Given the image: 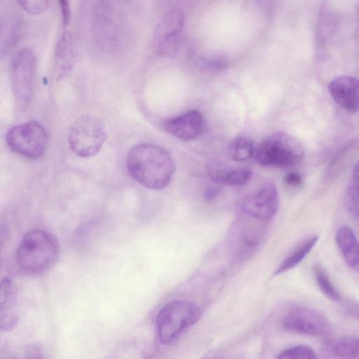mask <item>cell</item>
<instances>
[{
  "label": "cell",
  "instance_id": "cell-17",
  "mask_svg": "<svg viewBox=\"0 0 359 359\" xmlns=\"http://www.w3.org/2000/svg\"><path fill=\"white\" fill-rule=\"evenodd\" d=\"M326 353L332 358H359V337H344L326 343Z\"/></svg>",
  "mask_w": 359,
  "mask_h": 359
},
{
  "label": "cell",
  "instance_id": "cell-7",
  "mask_svg": "<svg viewBox=\"0 0 359 359\" xmlns=\"http://www.w3.org/2000/svg\"><path fill=\"white\" fill-rule=\"evenodd\" d=\"M36 68L34 51L25 48L13 57L10 65V75L13 92L18 106L23 109L29 104L33 89Z\"/></svg>",
  "mask_w": 359,
  "mask_h": 359
},
{
  "label": "cell",
  "instance_id": "cell-20",
  "mask_svg": "<svg viewBox=\"0 0 359 359\" xmlns=\"http://www.w3.org/2000/svg\"><path fill=\"white\" fill-rule=\"evenodd\" d=\"M345 205L351 215L359 218V161L354 166L352 179L346 191Z\"/></svg>",
  "mask_w": 359,
  "mask_h": 359
},
{
  "label": "cell",
  "instance_id": "cell-26",
  "mask_svg": "<svg viewBox=\"0 0 359 359\" xmlns=\"http://www.w3.org/2000/svg\"><path fill=\"white\" fill-rule=\"evenodd\" d=\"M284 183L290 188L296 189L302 187L303 181L297 172H289L284 177Z\"/></svg>",
  "mask_w": 359,
  "mask_h": 359
},
{
  "label": "cell",
  "instance_id": "cell-21",
  "mask_svg": "<svg viewBox=\"0 0 359 359\" xmlns=\"http://www.w3.org/2000/svg\"><path fill=\"white\" fill-rule=\"evenodd\" d=\"M313 272L316 283L324 295L335 302H341L340 293L330 280L324 269L321 266L316 264L313 267Z\"/></svg>",
  "mask_w": 359,
  "mask_h": 359
},
{
  "label": "cell",
  "instance_id": "cell-9",
  "mask_svg": "<svg viewBox=\"0 0 359 359\" xmlns=\"http://www.w3.org/2000/svg\"><path fill=\"white\" fill-rule=\"evenodd\" d=\"M279 204L278 193L273 182H265L245 196L242 209L249 217L268 221L276 213Z\"/></svg>",
  "mask_w": 359,
  "mask_h": 359
},
{
  "label": "cell",
  "instance_id": "cell-12",
  "mask_svg": "<svg viewBox=\"0 0 359 359\" xmlns=\"http://www.w3.org/2000/svg\"><path fill=\"white\" fill-rule=\"evenodd\" d=\"M328 89L333 100L350 113L359 110V79L351 76H339L333 79Z\"/></svg>",
  "mask_w": 359,
  "mask_h": 359
},
{
  "label": "cell",
  "instance_id": "cell-13",
  "mask_svg": "<svg viewBox=\"0 0 359 359\" xmlns=\"http://www.w3.org/2000/svg\"><path fill=\"white\" fill-rule=\"evenodd\" d=\"M1 330H12L18 323V303L16 289L8 278L1 282L0 289Z\"/></svg>",
  "mask_w": 359,
  "mask_h": 359
},
{
  "label": "cell",
  "instance_id": "cell-28",
  "mask_svg": "<svg viewBox=\"0 0 359 359\" xmlns=\"http://www.w3.org/2000/svg\"><path fill=\"white\" fill-rule=\"evenodd\" d=\"M221 189L219 187H209L204 191V198L206 201H212L220 192Z\"/></svg>",
  "mask_w": 359,
  "mask_h": 359
},
{
  "label": "cell",
  "instance_id": "cell-3",
  "mask_svg": "<svg viewBox=\"0 0 359 359\" xmlns=\"http://www.w3.org/2000/svg\"><path fill=\"white\" fill-rule=\"evenodd\" d=\"M304 157L300 142L290 134L278 131L264 139L255 149L254 158L261 165L290 167L299 163Z\"/></svg>",
  "mask_w": 359,
  "mask_h": 359
},
{
  "label": "cell",
  "instance_id": "cell-25",
  "mask_svg": "<svg viewBox=\"0 0 359 359\" xmlns=\"http://www.w3.org/2000/svg\"><path fill=\"white\" fill-rule=\"evenodd\" d=\"M19 5L26 12L39 15L46 11L50 0H17Z\"/></svg>",
  "mask_w": 359,
  "mask_h": 359
},
{
  "label": "cell",
  "instance_id": "cell-19",
  "mask_svg": "<svg viewBox=\"0 0 359 359\" xmlns=\"http://www.w3.org/2000/svg\"><path fill=\"white\" fill-rule=\"evenodd\" d=\"M255 147L253 142L245 137H238L230 142L228 154L235 161H245L254 157Z\"/></svg>",
  "mask_w": 359,
  "mask_h": 359
},
{
  "label": "cell",
  "instance_id": "cell-5",
  "mask_svg": "<svg viewBox=\"0 0 359 359\" xmlns=\"http://www.w3.org/2000/svg\"><path fill=\"white\" fill-rule=\"evenodd\" d=\"M106 139V130L102 121L93 115H83L74 121L69 133L71 149L81 157L95 155Z\"/></svg>",
  "mask_w": 359,
  "mask_h": 359
},
{
  "label": "cell",
  "instance_id": "cell-24",
  "mask_svg": "<svg viewBox=\"0 0 359 359\" xmlns=\"http://www.w3.org/2000/svg\"><path fill=\"white\" fill-rule=\"evenodd\" d=\"M199 67L208 72H217L227 66V61L221 56H209L198 60Z\"/></svg>",
  "mask_w": 359,
  "mask_h": 359
},
{
  "label": "cell",
  "instance_id": "cell-8",
  "mask_svg": "<svg viewBox=\"0 0 359 359\" xmlns=\"http://www.w3.org/2000/svg\"><path fill=\"white\" fill-rule=\"evenodd\" d=\"M285 330L312 337L326 335L330 323L320 311L310 308H298L286 315L282 322Z\"/></svg>",
  "mask_w": 359,
  "mask_h": 359
},
{
  "label": "cell",
  "instance_id": "cell-16",
  "mask_svg": "<svg viewBox=\"0 0 359 359\" xmlns=\"http://www.w3.org/2000/svg\"><path fill=\"white\" fill-rule=\"evenodd\" d=\"M208 174L211 180L226 186H242L247 184L252 176V170L248 168H224L210 167Z\"/></svg>",
  "mask_w": 359,
  "mask_h": 359
},
{
  "label": "cell",
  "instance_id": "cell-11",
  "mask_svg": "<svg viewBox=\"0 0 359 359\" xmlns=\"http://www.w3.org/2000/svg\"><path fill=\"white\" fill-rule=\"evenodd\" d=\"M163 128L170 135L184 141H189L204 133L205 120L200 111L192 109L165 121Z\"/></svg>",
  "mask_w": 359,
  "mask_h": 359
},
{
  "label": "cell",
  "instance_id": "cell-15",
  "mask_svg": "<svg viewBox=\"0 0 359 359\" xmlns=\"http://www.w3.org/2000/svg\"><path fill=\"white\" fill-rule=\"evenodd\" d=\"M337 248L346 264L359 273V241L353 229L346 225L341 226L336 233Z\"/></svg>",
  "mask_w": 359,
  "mask_h": 359
},
{
  "label": "cell",
  "instance_id": "cell-22",
  "mask_svg": "<svg viewBox=\"0 0 359 359\" xmlns=\"http://www.w3.org/2000/svg\"><path fill=\"white\" fill-rule=\"evenodd\" d=\"M279 359H316L315 351L308 345H297L281 351L277 356Z\"/></svg>",
  "mask_w": 359,
  "mask_h": 359
},
{
  "label": "cell",
  "instance_id": "cell-10",
  "mask_svg": "<svg viewBox=\"0 0 359 359\" xmlns=\"http://www.w3.org/2000/svg\"><path fill=\"white\" fill-rule=\"evenodd\" d=\"M184 23V15L180 9H173L165 15L155 34V48L159 55L168 56L176 51Z\"/></svg>",
  "mask_w": 359,
  "mask_h": 359
},
{
  "label": "cell",
  "instance_id": "cell-18",
  "mask_svg": "<svg viewBox=\"0 0 359 359\" xmlns=\"http://www.w3.org/2000/svg\"><path fill=\"white\" fill-rule=\"evenodd\" d=\"M318 236L314 235L303 241L293 251L281 262L275 274H280L298 265L311 252L318 241Z\"/></svg>",
  "mask_w": 359,
  "mask_h": 359
},
{
  "label": "cell",
  "instance_id": "cell-1",
  "mask_svg": "<svg viewBox=\"0 0 359 359\" xmlns=\"http://www.w3.org/2000/svg\"><path fill=\"white\" fill-rule=\"evenodd\" d=\"M126 163L132 177L142 186L161 190L170 182L175 165L169 153L161 147L141 144L128 154Z\"/></svg>",
  "mask_w": 359,
  "mask_h": 359
},
{
  "label": "cell",
  "instance_id": "cell-23",
  "mask_svg": "<svg viewBox=\"0 0 359 359\" xmlns=\"http://www.w3.org/2000/svg\"><path fill=\"white\" fill-rule=\"evenodd\" d=\"M6 27L8 29L6 30V36L1 41V51H8L18 42L22 29V20L15 17Z\"/></svg>",
  "mask_w": 359,
  "mask_h": 359
},
{
  "label": "cell",
  "instance_id": "cell-6",
  "mask_svg": "<svg viewBox=\"0 0 359 359\" xmlns=\"http://www.w3.org/2000/svg\"><path fill=\"white\" fill-rule=\"evenodd\" d=\"M48 140L46 129L36 121L16 125L6 136V143L12 151L32 159L41 158L44 154Z\"/></svg>",
  "mask_w": 359,
  "mask_h": 359
},
{
  "label": "cell",
  "instance_id": "cell-14",
  "mask_svg": "<svg viewBox=\"0 0 359 359\" xmlns=\"http://www.w3.org/2000/svg\"><path fill=\"white\" fill-rule=\"evenodd\" d=\"M77 58V47L74 36L65 32L58 40L55 50V66L57 76L62 78L73 69Z\"/></svg>",
  "mask_w": 359,
  "mask_h": 359
},
{
  "label": "cell",
  "instance_id": "cell-27",
  "mask_svg": "<svg viewBox=\"0 0 359 359\" xmlns=\"http://www.w3.org/2000/svg\"><path fill=\"white\" fill-rule=\"evenodd\" d=\"M59 4L61 11L62 23L65 26H66L69 24L71 18L69 0H59Z\"/></svg>",
  "mask_w": 359,
  "mask_h": 359
},
{
  "label": "cell",
  "instance_id": "cell-4",
  "mask_svg": "<svg viewBox=\"0 0 359 359\" xmlns=\"http://www.w3.org/2000/svg\"><path fill=\"white\" fill-rule=\"evenodd\" d=\"M201 316L199 307L192 302L172 300L165 304L156 318L158 336L161 343H172L187 327L197 323Z\"/></svg>",
  "mask_w": 359,
  "mask_h": 359
},
{
  "label": "cell",
  "instance_id": "cell-2",
  "mask_svg": "<svg viewBox=\"0 0 359 359\" xmlns=\"http://www.w3.org/2000/svg\"><path fill=\"white\" fill-rule=\"evenodd\" d=\"M60 252L59 244L53 235L35 229L27 232L17 250L16 262L24 272L39 274L55 262Z\"/></svg>",
  "mask_w": 359,
  "mask_h": 359
}]
</instances>
